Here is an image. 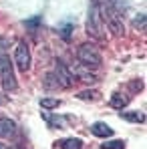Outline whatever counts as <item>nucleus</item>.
<instances>
[{
	"label": "nucleus",
	"mask_w": 147,
	"mask_h": 149,
	"mask_svg": "<svg viewBox=\"0 0 147 149\" xmlns=\"http://www.w3.org/2000/svg\"><path fill=\"white\" fill-rule=\"evenodd\" d=\"M121 117L125 121H131V123H143V121H145V115L139 113V111H125Z\"/></svg>",
	"instance_id": "9d476101"
},
{
	"label": "nucleus",
	"mask_w": 147,
	"mask_h": 149,
	"mask_svg": "<svg viewBox=\"0 0 147 149\" xmlns=\"http://www.w3.org/2000/svg\"><path fill=\"white\" fill-rule=\"evenodd\" d=\"M77 58H79V63L83 65V67H87V69H99L101 65H103V58H101V52L95 45H91V42H85V45H81L79 50H77Z\"/></svg>",
	"instance_id": "7ed1b4c3"
},
{
	"label": "nucleus",
	"mask_w": 147,
	"mask_h": 149,
	"mask_svg": "<svg viewBox=\"0 0 147 149\" xmlns=\"http://www.w3.org/2000/svg\"><path fill=\"white\" fill-rule=\"evenodd\" d=\"M54 74H56L61 87H71L75 83V74L71 73V69H69L63 61H56V71H54Z\"/></svg>",
	"instance_id": "423d86ee"
},
{
	"label": "nucleus",
	"mask_w": 147,
	"mask_h": 149,
	"mask_svg": "<svg viewBox=\"0 0 147 149\" xmlns=\"http://www.w3.org/2000/svg\"><path fill=\"white\" fill-rule=\"evenodd\" d=\"M2 103H4V97H2V95H0V105H2Z\"/></svg>",
	"instance_id": "6ab92c4d"
},
{
	"label": "nucleus",
	"mask_w": 147,
	"mask_h": 149,
	"mask_svg": "<svg viewBox=\"0 0 147 149\" xmlns=\"http://www.w3.org/2000/svg\"><path fill=\"white\" fill-rule=\"evenodd\" d=\"M123 147H125L123 141H109V143L103 145V149H123Z\"/></svg>",
	"instance_id": "f3484780"
},
{
	"label": "nucleus",
	"mask_w": 147,
	"mask_h": 149,
	"mask_svg": "<svg viewBox=\"0 0 147 149\" xmlns=\"http://www.w3.org/2000/svg\"><path fill=\"white\" fill-rule=\"evenodd\" d=\"M0 149H8V147H6V145H4V143H0Z\"/></svg>",
	"instance_id": "a211bd4d"
},
{
	"label": "nucleus",
	"mask_w": 147,
	"mask_h": 149,
	"mask_svg": "<svg viewBox=\"0 0 147 149\" xmlns=\"http://www.w3.org/2000/svg\"><path fill=\"white\" fill-rule=\"evenodd\" d=\"M107 2H109V4H111V6L119 12V14H123V12H125V0H107Z\"/></svg>",
	"instance_id": "dca6fc26"
},
{
	"label": "nucleus",
	"mask_w": 147,
	"mask_h": 149,
	"mask_svg": "<svg viewBox=\"0 0 147 149\" xmlns=\"http://www.w3.org/2000/svg\"><path fill=\"white\" fill-rule=\"evenodd\" d=\"M14 65L24 73L30 69V49H28V45L24 40H20L14 49Z\"/></svg>",
	"instance_id": "39448f33"
},
{
	"label": "nucleus",
	"mask_w": 147,
	"mask_h": 149,
	"mask_svg": "<svg viewBox=\"0 0 147 149\" xmlns=\"http://www.w3.org/2000/svg\"><path fill=\"white\" fill-rule=\"evenodd\" d=\"M127 103H129V99L123 97V95H119V93H115V95L111 97V107H113V109H123Z\"/></svg>",
	"instance_id": "f8f14e48"
},
{
	"label": "nucleus",
	"mask_w": 147,
	"mask_h": 149,
	"mask_svg": "<svg viewBox=\"0 0 147 149\" xmlns=\"http://www.w3.org/2000/svg\"><path fill=\"white\" fill-rule=\"evenodd\" d=\"M133 26L139 28V30H145V14H143V12H141V14H135V18H133Z\"/></svg>",
	"instance_id": "2eb2a0df"
},
{
	"label": "nucleus",
	"mask_w": 147,
	"mask_h": 149,
	"mask_svg": "<svg viewBox=\"0 0 147 149\" xmlns=\"http://www.w3.org/2000/svg\"><path fill=\"white\" fill-rule=\"evenodd\" d=\"M16 133V123L8 117H0V137H12Z\"/></svg>",
	"instance_id": "6e6552de"
},
{
	"label": "nucleus",
	"mask_w": 147,
	"mask_h": 149,
	"mask_svg": "<svg viewBox=\"0 0 147 149\" xmlns=\"http://www.w3.org/2000/svg\"><path fill=\"white\" fill-rule=\"evenodd\" d=\"M59 105H61V99H52V97L40 99V107H42V109H54V107H59Z\"/></svg>",
	"instance_id": "ddd939ff"
},
{
	"label": "nucleus",
	"mask_w": 147,
	"mask_h": 149,
	"mask_svg": "<svg viewBox=\"0 0 147 149\" xmlns=\"http://www.w3.org/2000/svg\"><path fill=\"white\" fill-rule=\"evenodd\" d=\"M91 133H93L95 137H103V139H107V137H113V133H115V131H113L107 123L97 121V123L91 125Z\"/></svg>",
	"instance_id": "0eeeda50"
},
{
	"label": "nucleus",
	"mask_w": 147,
	"mask_h": 149,
	"mask_svg": "<svg viewBox=\"0 0 147 149\" xmlns=\"http://www.w3.org/2000/svg\"><path fill=\"white\" fill-rule=\"evenodd\" d=\"M56 145L61 149H83V141L77 137H67V139H61Z\"/></svg>",
	"instance_id": "1a4fd4ad"
},
{
	"label": "nucleus",
	"mask_w": 147,
	"mask_h": 149,
	"mask_svg": "<svg viewBox=\"0 0 147 149\" xmlns=\"http://www.w3.org/2000/svg\"><path fill=\"white\" fill-rule=\"evenodd\" d=\"M87 32H89L93 38H101V36H103V14H101V0H89Z\"/></svg>",
	"instance_id": "f03ea898"
},
{
	"label": "nucleus",
	"mask_w": 147,
	"mask_h": 149,
	"mask_svg": "<svg viewBox=\"0 0 147 149\" xmlns=\"http://www.w3.org/2000/svg\"><path fill=\"white\" fill-rule=\"evenodd\" d=\"M45 87L47 89H59V79H56L54 73H49L45 77Z\"/></svg>",
	"instance_id": "4468645a"
},
{
	"label": "nucleus",
	"mask_w": 147,
	"mask_h": 149,
	"mask_svg": "<svg viewBox=\"0 0 147 149\" xmlns=\"http://www.w3.org/2000/svg\"><path fill=\"white\" fill-rule=\"evenodd\" d=\"M77 99H83V101H97V99H101V93H99V91H95V89H87V91L77 93Z\"/></svg>",
	"instance_id": "9b49d317"
},
{
	"label": "nucleus",
	"mask_w": 147,
	"mask_h": 149,
	"mask_svg": "<svg viewBox=\"0 0 147 149\" xmlns=\"http://www.w3.org/2000/svg\"><path fill=\"white\" fill-rule=\"evenodd\" d=\"M101 14H103V24H107V28L111 30V34H115V36H123L125 34V24H123L121 14L107 0L101 2Z\"/></svg>",
	"instance_id": "f257e3e1"
},
{
	"label": "nucleus",
	"mask_w": 147,
	"mask_h": 149,
	"mask_svg": "<svg viewBox=\"0 0 147 149\" xmlns=\"http://www.w3.org/2000/svg\"><path fill=\"white\" fill-rule=\"evenodd\" d=\"M0 83H2L6 93H12L18 87L16 74H14V65H12L10 56H6V54H0Z\"/></svg>",
	"instance_id": "20e7f679"
}]
</instances>
